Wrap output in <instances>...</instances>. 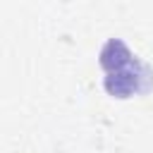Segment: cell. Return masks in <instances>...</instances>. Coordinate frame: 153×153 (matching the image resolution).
Wrapping results in <instances>:
<instances>
[{"instance_id":"1","label":"cell","mask_w":153,"mask_h":153,"mask_svg":"<svg viewBox=\"0 0 153 153\" xmlns=\"http://www.w3.org/2000/svg\"><path fill=\"white\" fill-rule=\"evenodd\" d=\"M151 86H153V72L139 57L134 62L115 69V72H105V79H103L105 93L112 96V98H120V100L148 93Z\"/></svg>"},{"instance_id":"2","label":"cell","mask_w":153,"mask_h":153,"mask_svg":"<svg viewBox=\"0 0 153 153\" xmlns=\"http://www.w3.org/2000/svg\"><path fill=\"white\" fill-rule=\"evenodd\" d=\"M136 55L129 50V45L122 41V38H110L105 41V45L100 48V55H98V65L103 72H115L129 62H134Z\"/></svg>"}]
</instances>
